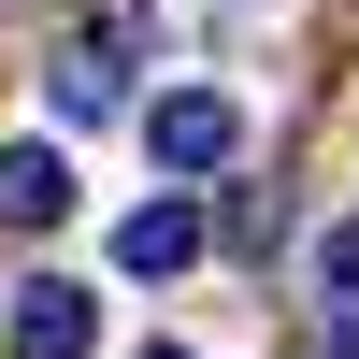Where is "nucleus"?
<instances>
[{"label":"nucleus","instance_id":"nucleus-4","mask_svg":"<svg viewBox=\"0 0 359 359\" xmlns=\"http://www.w3.org/2000/svg\"><path fill=\"white\" fill-rule=\"evenodd\" d=\"M72 216V158L57 144H0V230H57Z\"/></svg>","mask_w":359,"mask_h":359},{"label":"nucleus","instance_id":"nucleus-3","mask_svg":"<svg viewBox=\"0 0 359 359\" xmlns=\"http://www.w3.org/2000/svg\"><path fill=\"white\" fill-rule=\"evenodd\" d=\"M187 259H201V201H187V187H172V201H144V216L115 230V273H144V287H158V273H187Z\"/></svg>","mask_w":359,"mask_h":359},{"label":"nucleus","instance_id":"nucleus-2","mask_svg":"<svg viewBox=\"0 0 359 359\" xmlns=\"http://www.w3.org/2000/svg\"><path fill=\"white\" fill-rule=\"evenodd\" d=\"M0 345H15V359H86V345H101V287H72V273H29L15 302H0Z\"/></svg>","mask_w":359,"mask_h":359},{"label":"nucleus","instance_id":"nucleus-5","mask_svg":"<svg viewBox=\"0 0 359 359\" xmlns=\"http://www.w3.org/2000/svg\"><path fill=\"white\" fill-rule=\"evenodd\" d=\"M316 287H331V302H359V216L316 230Z\"/></svg>","mask_w":359,"mask_h":359},{"label":"nucleus","instance_id":"nucleus-1","mask_svg":"<svg viewBox=\"0 0 359 359\" xmlns=\"http://www.w3.org/2000/svg\"><path fill=\"white\" fill-rule=\"evenodd\" d=\"M144 144H158V172H172V187H201V172H230V158H245V101H230V86H172V101L144 115Z\"/></svg>","mask_w":359,"mask_h":359},{"label":"nucleus","instance_id":"nucleus-6","mask_svg":"<svg viewBox=\"0 0 359 359\" xmlns=\"http://www.w3.org/2000/svg\"><path fill=\"white\" fill-rule=\"evenodd\" d=\"M144 359H201V345H144Z\"/></svg>","mask_w":359,"mask_h":359}]
</instances>
